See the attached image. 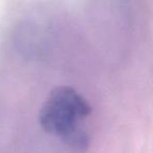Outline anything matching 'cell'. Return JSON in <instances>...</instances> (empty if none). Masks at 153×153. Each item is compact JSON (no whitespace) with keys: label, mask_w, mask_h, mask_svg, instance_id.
Segmentation results:
<instances>
[{"label":"cell","mask_w":153,"mask_h":153,"mask_svg":"<svg viewBox=\"0 0 153 153\" xmlns=\"http://www.w3.org/2000/svg\"><path fill=\"white\" fill-rule=\"evenodd\" d=\"M91 114L88 101L69 86L56 87L39 111L40 127L71 150L83 151L89 146L87 120Z\"/></svg>","instance_id":"6da1fadb"}]
</instances>
